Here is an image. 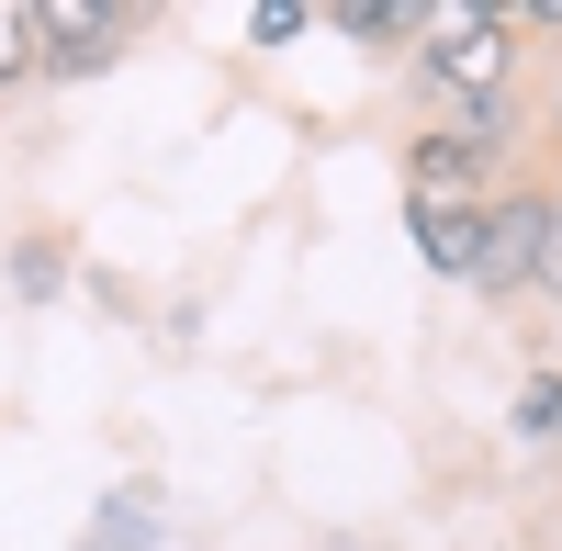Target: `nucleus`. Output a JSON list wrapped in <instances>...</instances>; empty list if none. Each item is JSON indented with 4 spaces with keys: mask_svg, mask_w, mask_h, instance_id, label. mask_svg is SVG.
<instances>
[{
    "mask_svg": "<svg viewBox=\"0 0 562 551\" xmlns=\"http://www.w3.org/2000/svg\"><path fill=\"white\" fill-rule=\"evenodd\" d=\"M416 68H428V90H450V102L473 113V102H506V79H518V34H506V12L428 0V12H416Z\"/></svg>",
    "mask_w": 562,
    "mask_h": 551,
    "instance_id": "f257e3e1",
    "label": "nucleus"
},
{
    "mask_svg": "<svg viewBox=\"0 0 562 551\" xmlns=\"http://www.w3.org/2000/svg\"><path fill=\"white\" fill-rule=\"evenodd\" d=\"M315 12H304V0H259V12H248V45H293Z\"/></svg>",
    "mask_w": 562,
    "mask_h": 551,
    "instance_id": "9b49d317",
    "label": "nucleus"
},
{
    "mask_svg": "<svg viewBox=\"0 0 562 551\" xmlns=\"http://www.w3.org/2000/svg\"><path fill=\"white\" fill-rule=\"evenodd\" d=\"M57 282H68V237H45V225H34V237L12 248V293H23V304H45Z\"/></svg>",
    "mask_w": 562,
    "mask_h": 551,
    "instance_id": "0eeeda50",
    "label": "nucleus"
},
{
    "mask_svg": "<svg viewBox=\"0 0 562 551\" xmlns=\"http://www.w3.org/2000/svg\"><path fill=\"white\" fill-rule=\"evenodd\" d=\"M326 34H349V45H416V0H326Z\"/></svg>",
    "mask_w": 562,
    "mask_h": 551,
    "instance_id": "39448f33",
    "label": "nucleus"
},
{
    "mask_svg": "<svg viewBox=\"0 0 562 551\" xmlns=\"http://www.w3.org/2000/svg\"><path fill=\"white\" fill-rule=\"evenodd\" d=\"M540 124H551V135H540V147L562 158V79H551V102H540Z\"/></svg>",
    "mask_w": 562,
    "mask_h": 551,
    "instance_id": "ddd939ff",
    "label": "nucleus"
},
{
    "mask_svg": "<svg viewBox=\"0 0 562 551\" xmlns=\"http://www.w3.org/2000/svg\"><path fill=\"white\" fill-rule=\"evenodd\" d=\"M529 293L562 304V169H551V225H540V270H529Z\"/></svg>",
    "mask_w": 562,
    "mask_h": 551,
    "instance_id": "9d476101",
    "label": "nucleus"
},
{
    "mask_svg": "<svg viewBox=\"0 0 562 551\" xmlns=\"http://www.w3.org/2000/svg\"><path fill=\"white\" fill-rule=\"evenodd\" d=\"M506 34H562V0H518V12H506Z\"/></svg>",
    "mask_w": 562,
    "mask_h": 551,
    "instance_id": "f8f14e48",
    "label": "nucleus"
},
{
    "mask_svg": "<svg viewBox=\"0 0 562 551\" xmlns=\"http://www.w3.org/2000/svg\"><path fill=\"white\" fill-rule=\"evenodd\" d=\"M473 214H484V203H473ZM473 214H405V225H416V259L450 270V282H473Z\"/></svg>",
    "mask_w": 562,
    "mask_h": 551,
    "instance_id": "423d86ee",
    "label": "nucleus"
},
{
    "mask_svg": "<svg viewBox=\"0 0 562 551\" xmlns=\"http://www.w3.org/2000/svg\"><path fill=\"white\" fill-rule=\"evenodd\" d=\"M518 428H529V439H562V372H529V394H518Z\"/></svg>",
    "mask_w": 562,
    "mask_h": 551,
    "instance_id": "1a4fd4ad",
    "label": "nucleus"
},
{
    "mask_svg": "<svg viewBox=\"0 0 562 551\" xmlns=\"http://www.w3.org/2000/svg\"><path fill=\"white\" fill-rule=\"evenodd\" d=\"M147 34L135 0H34V79H90Z\"/></svg>",
    "mask_w": 562,
    "mask_h": 551,
    "instance_id": "7ed1b4c3",
    "label": "nucleus"
},
{
    "mask_svg": "<svg viewBox=\"0 0 562 551\" xmlns=\"http://www.w3.org/2000/svg\"><path fill=\"white\" fill-rule=\"evenodd\" d=\"M34 79V0H0V90Z\"/></svg>",
    "mask_w": 562,
    "mask_h": 551,
    "instance_id": "6e6552de",
    "label": "nucleus"
},
{
    "mask_svg": "<svg viewBox=\"0 0 562 551\" xmlns=\"http://www.w3.org/2000/svg\"><path fill=\"white\" fill-rule=\"evenodd\" d=\"M484 192H495V169L461 147L450 124H428V135L405 147V214H473Z\"/></svg>",
    "mask_w": 562,
    "mask_h": 551,
    "instance_id": "20e7f679",
    "label": "nucleus"
},
{
    "mask_svg": "<svg viewBox=\"0 0 562 551\" xmlns=\"http://www.w3.org/2000/svg\"><path fill=\"white\" fill-rule=\"evenodd\" d=\"M540 225H551V169L518 158L484 192L473 214V293H529V270H540Z\"/></svg>",
    "mask_w": 562,
    "mask_h": 551,
    "instance_id": "f03ea898",
    "label": "nucleus"
}]
</instances>
